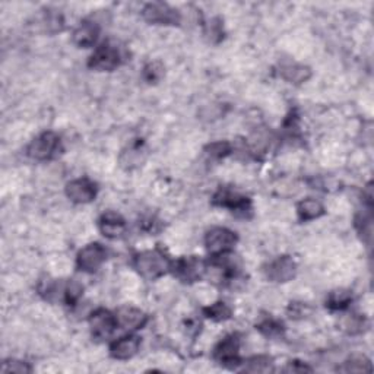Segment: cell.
I'll list each match as a JSON object with an SVG mask.
<instances>
[{
	"label": "cell",
	"mask_w": 374,
	"mask_h": 374,
	"mask_svg": "<svg viewBox=\"0 0 374 374\" xmlns=\"http://www.w3.org/2000/svg\"><path fill=\"white\" fill-rule=\"evenodd\" d=\"M172 265L173 259L161 247L136 253L133 258V268L146 281H157L167 275L172 270Z\"/></svg>",
	"instance_id": "6da1fadb"
},
{
	"label": "cell",
	"mask_w": 374,
	"mask_h": 374,
	"mask_svg": "<svg viewBox=\"0 0 374 374\" xmlns=\"http://www.w3.org/2000/svg\"><path fill=\"white\" fill-rule=\"evenodd\" d=\"M63 152L60 136L56 132L47 130L34 138L27 146V155L34 161H52Z\"/></svg>",
	"instance_id": "7a4b0ae2"
},
{
	"label": "cell",
	"mask_w": 374,
	"mask_h": 374,
	"mask_svg": "<svg viewBox=\"0 0 374 374\" xmlns=\"http://www.w3.org/2000/svg\"><path fill=\"white\" fill-rule=\"evenodd\" d=\"M122 48L111 41H104L95 47L88 59V67L97 72H113L123 64Z\"/></svg>",
	"instance_id": "3957f363"
},
{
	"label": "cell",
	"mask_w": 374,
	"mask_h": 374,
	"mask_svg": "<svg viewBox=\"0 0 374 374\" xmlns=\"http://www.w3.org/2000/svg\"><path fill=\"white\" fill-rule=\"evenodd\" d=\"M212 205L226 208L240 218H250L253 214L251 199L240 192L230 189V187H219L212 196Z\"/></svg>",
	"instance_id": "277c9868"
},
{
	"label": "cell",
	"mask_w": 374,
	"mask_h": 374,
	"mask_svg": "<svg viewBox=\"0 0 374 374\" xmlns=\"http://www.w3.org/2000/svg\"><path fill=\"white\" fill-rule=\"evenodd\" d=\"M237 243H239V235L227 227H212L205 234V249L211 258L231 253Z\"/></svg>",
	"instance_id": "5b68a950"
},
{
	"label": "cell",
	"mask_w": 374,
	"mask_h": 374,
	"mask_svg": "<svg viewBox=\"0 0 374 374\" xmlns=\"http://www.w3.org/2000/svg\"><path fill=\"white\" fill-rule=\"evenodd\" d=\"M240 347H242V336L240 333H230L224 336L215 345L212 351V359L223 367L235 368L237 366H242L240 359Z\"/></svg>",
	"instance_id": "8992f818"
},
{
	"label": "cell",
	"mask_w": 374,
	"mask_h": 374,
	"mask_svg": "<svg viewBox=\"0 0 374 374\" xmlns=\"http://www.w3.org/2000/svg\"><path fill=\"white\" fill-rule=\"evenodd\" d=\"M172 274L183 284H195L205 278L207 275V261L199 256H181L173 261Z\"/></svg>",
	"instance_id": "52a82bcc"
},
{
	"label": "cell",
	"mask_w": 374,
	"mask_h": 374,
	"mask_svg": "<svg viewBox=\"0 0 374 374\" xmlns=\"http://www.w3.org/2000/svg\"><path fill=\"white\" fill-rule=\"evenodd\" d=\"M141 13H142V18L151 25L176 27L181 24L180 11L164 2L146 4Z\"/></svg>",
	"instance_id": "ba28073f"
},
{
	"label": "cell",
	"mask_w": 374,
	"mask_h": 374,
	"mask_svg": "<svg viewBox=\"0 0 374 374\" xmlns=\"http://www.w3.org/2000/svg\"><path fill=\"white\" fill-rule=\"evenodd\" d=\"M297 270L298 268L296 261L291 256H288V254H282V256L272 259L263 266V274L266 279L277 284L293 281L297 275Z\"/></svg>",
	"instance_id": "9c48e42d"
},
{
	"label": "cell",
	"mask_w": 374,
	"mask_h": 374,
	"mask_svg": "<svg viewBox=\"0 0 374 374\" xmlns=\"http://www.w3.org/2000/svg\"><path fill=\"white\" fill-rule=\"evenodd\" d=\"M91 335L97 341H106V339L111 338V335L118 329L116 313H111L110 310L99 307L95 309L88 319Z\"/></svg>",
	"instance_id": "30bf717a"
},
{
	"label": "cell",
	"mask_w": 374,
	"mask_h": 374,
	"mask_svg": "<svg viewBox=\"0 0 374 374\" xmlns=\"http://www.w3.org/2000/svg\"><path fill=\"white\" fill-rule=\"evenodd\" d=\"M107 259V250L99 243H90L79 250L76 266L85 274H95Z\"/></svg>",
	"instance_id": "8fae6325"
},
{
	"label": "cell",
	"mask_w": 374,
	"mask_h": 374,
	"mask_svg": "<svg viewBox=\"0 0 374 374\" xmlns=\"http://www.w3.org/2000/svg\"><path fill=\"white\" fill-rule=\"evenodd\" d=\"M64 193L71 202L78 203V205H87V203L95 200L98 195V187L92 180L81 177L67 183L64 187Z\"/></svg>",
	"instance_id": "7c38bea8"
},
{
	"label": "cell",
	"mask_w": 374,
	"mask_h": 374,
	"mask_svg": "<svg viewBox=\"0 0 374 374\" xmlns=\"http://www.w3.org/2000/svg\"><path fill=\"white\" fill-rule=\"evenodd\" d=\"M141 336L134 332H129L127 335L116 339L110 344V356L118 361H127L139 352L141 349Z\"/></svg>",
	"instance_id": "4fadbf2b"
},
{
	"label": "cell",
	"mask_w": 374,
	"mask_h": 374,
	"mask_svg": "<svg viewBox=\"0 0 374 374\" xmlns=\"http://www.w3.org/2000/svg\"><path fill=\"white\" fill-rule=\"evenodd\" d=\"M101 27L92 20H82L72 32V43L79 48H91L97 44Z\"/></svg>",
	"instance_id": "5bb4252c"
},
{
	"label": "cell",
	"mask_w": 374,
	"mask_h": 374,
	"mask_svg": "<svg viewBox=\"0 0 374 374\" xmlns=\"http://www.w3.org/2000/svg\"><path fill=\"white\" fill-rule=\"evenodd\" d=\"M98 230L106 239L114 240L126 233V221L120 214L107 211L98 218Z\"/></svg>",
	"instance_id": "9a60e30c"
},
{
	"label": "cell",
	"mask_w": 374,
	"mask_h": 374,
	"mask_svg": "<svg viewBox=\"0 0 374 374\" xmlns=\"http://www.w3.org/2000/svg\"><path fill=\"white\" fill-rule=\"evenodd\" d=\"M116 319L118 328L130 332L142 329L148 323V316L142 310L132 307V305H123L118 309L116 312Z\"/></svg>",
	"instance_id": "2e32d148"
},
{
	"label": "cell",
	"mask_w": 374,
	"mask_h": 374,
	"mask_svg": "<svg viewBox=\"0 0 374 374\" xmlns=\"http://www.w3.org/2000/svg\"><path fill=\"white\" fill-rule=\"evenodd\" d=\"M279 76L288 83L301 85L312 78V69L297 62H282L279 64Z\"/></svg>",
	"instance_id": "e0dca14e"
},
{
	"label": "cell",
	"mask_w": 374,
	"mask_h": 374,
	"mask_svg": "<svg viewBox=\"0 0 374 374\" xmlns=\"http://www.w3.org/2000/svg\"><path fill=\"white\" fill-rule=\"evenodd\" d=\"M323 203L314 198H305L297 203V216L301 223H309L325 215Z\"/></svg>",
	"instance_id": "ac0fdd59"
},
{
	"label": "cell",
	"mask_w": 374,
	"mask_h": 374,
	"mask_svg": "<svg viewBox=\"0 0 374 374\" xmlns=\"http://www.w3.org/2000/svg\"><path fill=\"white\" fill-rule=\"evenodd\" d=\"M146 157V149L145 145L142 142V139L136 141L133 144H130L127 146V149H125L120 155V164L126 168V169H132L134 167H139L142 165V162L145 161Z\"/></svg>",
	"instance_id": "d6986e66"
},
{
	"label": "cell",
	"mask_w": 374,
	"mask_h": 374,
	"mask_svg": "<svg viewBox=\"0 0 374 374\" xmlns=\"http://www.w3.org/2000/svg\"><path fill=\"white\" fill-rule=\"evenodd\" d=\"M256 331H259L265 338L278 339L284 336L285 326L281 320L272 316H266L259 323H256Z\"/></svg>",
	"instance_id": "ffe728a7"
},
{
	"label": "cell",
	"mask_w": 374,
	"mask_h": 374,
	"mask_svg": "<svg viewBox=\"0 0 374 374\" xmlns=\"http://www.w3.org/2000/svg\"><path fill=\"white\" fill-rule=\"evenodd\" d=\"M352 303V293L349 290H335L326 298V307L333 312H344Z\"/></svg>",
	"instance_id": "44dd1931"
},
{
	"label": "cell",
	"mask_w": 374,
	"mask_h": 374,
	"mask_svg": "<svg viewBox=\"0 0 374 374\" xmlns=\"http://www.w3.org/2000/svg\"><path fill=\"white\" fill-rule=\"evenodd\" d=\"M272 364L274 360L269 355H254L251 359L242 361L243 371L246 373H268L272 371Z\"/></svg>",
	"instance_id": "7402d4cb"
},
{
	"label": "cell",
	"mask_w": 374,
	"mask_h": 374,
	"mask_svg": "<svg viewBox=\"0 0 374 374\" xmlns=\"http://www.w3.org/2000/svg\"><path fill=\"white\" fill-rule=\"evenodd\" d=\"M203 316L207 319H211L212 321H226L228 319H231L233 316V310L230 305L224 301H216L208 307L203 309Z\"/></svg>",
	"instance_id": "603a6c76"
},
{
	"label": "cell",
	"mask_w": 374,
	"mask_h": 374,
	"mask_svg": "<svg viewBox=\"0 0 374 374\" xmlns=\"http://www.w3.org/2000/svg\"><path fill=\"white\" fill-rule=\"evenodd\" d=\"M249 151L250 154L253 155H262V154H266V151L270 145V138H269V133L265 132V130H258L256 133H253L250 138H249Z\"/></svg>",
	"instance_id": "cb8c5ba5"
},
{
	"label": "cell",
	"mask_w": 374,
	"mask_h": 374,
	"mask_svg": "<svg viewBox=\"0 0 374 374\" xmlns=\"http://www.w3.org/2000/svg\"><path fill=\"white\" fill-rule=\"evenodd\" d=\"M41 22H43L44 31L47 34L60 32L63 29V24H64L62 15L57 11H50V9L44 11Z\"/></svg>",
	"instance_id": "d4e9b609"
},
{
	"label": "cell",
	"mask_w": 374,
	"mask_h": 374,
	"mask_svg": "<svg viewBox=\"0 0 374 374\" xmlns=\"http://www.w3.org/2000/svg\"><path fill=\"white\" fill-rule=\"evenodd\" d=\"M339 370L345 373H366L371 371L373 367L366 355H354L348 361H345L344 367H341Z\"/></svg>",
	"instance_id": "484cf974"
},
{
	"label": "cell",
	"mask_w": 374,
	"mask_h": 374,
	"mask_svg": "<svg viewBox=\"0 0 374 374\" xmlns=\"http://www.w3.org/2000/svg\"><path fill=\"white\" fill-rule=\"evenodd\" d=\"M62 294H63V301L66 303V305H75L83 294V285L79 284L78 281L71 279L63 286Z\"/></svg>",
	"instance_id": "4316f807"
},
{
	"label": "cell",
	"mask_w": 374,
	"mask_h": 374,
	"mask_svg": "<svg viewBox=\"0 0 374 374\" xmlns=\"http://www.w3.org/2000/svg\"><path fill=\"white\" fill-rule=\"evenodd\" d=\"M344 329L348 335H360L367 329V320L361 314H351L344 321Z\"/></svg>",
	"instance_id": "83f0119b"
},
{
	"label": "cell",
	"mask_w": 374,
	"mask_h": 374,
	"mask_svg": "<svg viewBox=\"0 0 374 374\" xmlns=\"http://www.w3.org/2000/svg\"><path fill=\"white\" fill-rule=\"evenodd\" d=\"M207 155H209L211 158L215 160H223L226 157H228L231 152H233V146L230 142L226 141H218V142H212L205 148Z\"/></svg>",
	"instance_id": "f1b7e54d"
},
{
	"label": "cell",
	"mask_w": 374,
	"mask_h": 374,
	"mask_svg": "<svg viewBox=\"0 0 374 374\" xmlns=\"http://www.w3.org/2000/svg\"><path fill=\"white\" fill-rule=\"evenodd\" d=\"M164 75V66L160 62H151L148 63L144 71H142V78L148 83H157Z\"/></svg>",
	"instance_id": "f546056e"
},
{
	"label": "cell",
	"mask_w": 374,
	"mask_h": 374,
	"mask_svg": "<svg viewBox=\"0 0 374 374\" xmlns=\"http://www.w3.org/2000/svg\"><path fill=\"white\" fill-rule=\"evenodd\" d=\"M32 367L20 360H5L2 364V373H31Z\"/></svg>",
	"instance_id": "4dcf8cb0"
},
{
	"label": "cell",
	"mask_w": 374,
	"mask_h": 374,
	"mask_svg": "<svg viewBox=\"0 0 374 374\" xmlns=\"http://www.w3.org/2000/svg\"><path fill=\"white\" fill-rule=\"evenodd\" d=\"M284 371H288V373H305V371H309V373H312L313 368L309 367V366H305L301 361H290V363H288V366L284 368Z\"/></svg>",
	"instance_id": "1f68e13d"
}]
</instances>
